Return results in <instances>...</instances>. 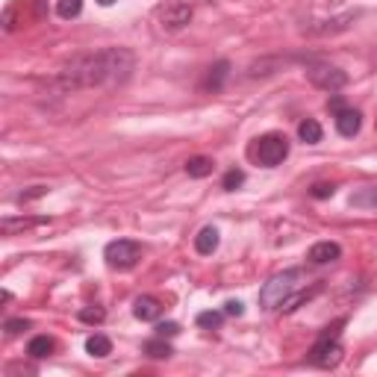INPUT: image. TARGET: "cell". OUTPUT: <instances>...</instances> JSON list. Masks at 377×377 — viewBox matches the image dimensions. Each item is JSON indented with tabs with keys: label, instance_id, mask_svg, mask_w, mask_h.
Segmentation results:
<instances>
[{
	"label": "cell",
	"instance_id": "cell-1",
	"mask_svg": "<svg viewBox=\"0 0 377 377\" xmlns=\"http://www.w3.org/2000/svg\"><path fill=\"white\" fill-rule=\"evenodd\" d=\"M136 68V57L127 48H106L97 53H83L71 59V65L62 71L59 86L65 92L77 88H95V86H121L130 80Z\"/></svg>",
	"mask_w": 377,
	"mask_h": 377
},
{
	"label": "cell",
	"instance_id": "cell-2",
	"mask_svg": "<svg viewBox=\"0 0 377 377\" xmlns=\"http://www.w3.org/2000/svg\"><path fill=\"white\" fill-rule=\"evenodd\" d=\"M298 280H301V271H298V269L274 274L271 280L260 289V304H262L265 309H277V307L286 301V298H289V295L298 289Z\"/></svg>",
	"mask_w": 377,
	"mask_h": 377
},
{
	"label": "cell",
	"instance_id": "cell-3",
	"mask_svg": "<svg viewBox=\"0 0 377 377\" xmlns=\"http://www.w3.org/2000/svg\"><path fill=\"white\" fill-rule=\"evenodd\" d=\"M339 327H342V321H336L334 327H327L325 334H321V339L313 345V351H309V362L318 365V369H334V365H339V360H342Z\"/></svg>",
	"mask_w": 377,
	"mask_h": 377
},
{
	"label": "cell",
	"instance_id": "cell-4",
	"mask_svg": "<svg viewBox=\"0 0 377 377\" xmlns=\"http://www.w3.org/2000/svg\"><path fill=\"white\" fill-rule=\"evenodd\" d=\"M286 157H289V142H286V136H277V133H269V136L257 139L251 148V160H257L265 168L280 165Z\"/></svg>",
	"mask_w": 377,
	"mask_h": 377
},
{
	"label": "cell",
	"instance_id": "cell-5",
	"mask_svg": "<svg viewBox=\"0 0 377 377\" xmlns=\"http://www.w3.org/2000/svg\"><path fill=\"white\" fill-rule=\"evenodd\" d=\"M104 260H106L109 269L127 271V269H133V265L142 260V245H139V242H130V239H115V242H109V245H106Z\"/></svg>",
	"mask_w": 377,
	"mask_h": 377
},
{
	"label": "cell",
	"instance_id": "cell-6",
	"mask_svg": "<svg viewBox=\"0 0 377 377\" xmlns=\"http://www.w3.org/2000/svg\"><path fill=\"white\" fill-rule=\"evenodd\" d=\"M307 77H309V83L318 86V88H325V92H339L342 86L348 83V74L345 71H339L336 65H327V62H309L307 65Z\"/></svg>",
	"mask_w": 377,
	"mask_h": 377
},
{
	"label": "cell",
	"instance_id": "cell-7",
	"mask_svg": "<svg viewBox=\"0 0 377 377\" xmlns=\"http://www.w3.org/2000/svg\"><path fill=\"white\" fill-rule=\"evenodd\" d=\"M192 6L188 3H183V0H171V3H165L162 9H160V24H162V30H171V32H177V30H183L188 21H192Z\"/></svg>",
	"mask_w": 377,
	"mask_h": 377
},
{
	"label": "cell",
	"instance_id": "cell-8",
	"mask_svg": "<svg viewBox=\"0 0 377 377\" xmlns=\"http://www.w3.org/2000/svg\"><path fill=\"white\" fill-rule=\"evenodd\" d=\"M342 257V248L336 245V242H316L313 248H309L307 260L313 265H327V262H336Z\"/></svg>",
	"mask_w": 377,
	"mask_h": 377
},
{
	"label": "cell",
	"instance_id": "cell-9",
	"mask_svg": "<svg viewBox=\"0 0 377 377\" xmlns=\"http://www.w3.org/2000/svg\"><path fill=\"white\" fill-rule=\"evenodd\" d=\"M336 118V130L342 133V136H357V133H360V127H362V115L357 113V109H342V113H336L334 115Z\"/></svg>",
	"mask_w": 377,
	"mask_h": 377
},
{
	"label": "cell",
	"instance_id": "cell-10",
	"mask_svg": "<svg viewBox=\"0 0 377 377\" xmlns=\"http://www.w3.org/2000/svg\"><path fill=\"white\" fill-rule=\"evenodd\" d=\"M227 77H230V62H227V59H218V62L213 65V68L206 71L204 88H209V92H218V88L227 83Z\"/></svg>",
	"mask_w": 377,
	"mask_h": 377
},
{
	"label": "cell",
	"instance_id": "cell-11",
	"mask_svg": "<svg viewBox=\"0 0 377 377\" xmlns=\"http://www.w3.org/2000/svg\"><path fill=\"white\" fill-rule=\"evenodd\" d=\"M160 313H162V307H160V301L157 298H139L136 304H133V316H136L139 321H157L160 318Z\"/></svg>",
	"mask_w": 377,
	"mask_h": 377
},
{
	"label": "cell",
	"instance_id": "cell-12",
	"mask_svg": "<svg viewBox=\"0 0 377 377\" xmlns=\"http://www.w3.org/2000/svg\"><path fill=\"white\" fill-rule=\"evenodd\" d=\"M195 251L201 253V257L215 253V251H218V230H215V227H204V230L195 236Z\"/></svg>",
	"mask_w": 377,
	"mask_h": 377
},
{
	"label": "cell",
	"instance_id": "cell-13",
	"mask_svg": "<svg viewBox=\"0 0 377 377\" xmlns=\"http://www.w3.org/2000/svg\"><path fill=\"white\" fill-rule=\"evenodd\" d=\"M39 224H44L41 218H3V221H0V233H3V236H15V233L32 230Z\"/></svg>",
	"mask_w": 377,
	"mask_h": 377
},
{
	"label": "cell",
	"instance_id": "cell-14",
	"mask_svg": "<svg viewBox=\"0 0 377 377\" xmlns=\"http://www.w3.org/2000/svg\"><path fill=\"white\" fill-rule=\"evenodd\" d=\"M321 292V283H316L313 286V289H301V292H295V295H289V298H286V301L280 304V307H277V309H280V313H295V309L298 307H301V304H307V301H313V298Z\"/></svg>",
	"mask_w": 377,
	"mask_h": 377
},
{
	"label": "cell",
	"instance_id": "cell-15",
	"mask_svg": "<svg viewBox=\"0 0 377 377\" xmlns=\"http://www.w3.org/2000/svg\"><path fill=\"white\" fill-rule=\"evenodd\" d=\"M351 206L357 209H377V186H365L351 195Z\"/></svg>",
	"mask_w": 377,
	"mask_h": 377
},
{
	"label": "cell",
	"instance_id": "cell-16",
	"mask_svg": "<svg viewBox=\"0 0 377 377\" xmlns=\"http://www.w3.org/2000/svg\"><path fill=\"white\" fill-rule=\"evenodd\" d=\"M298 136H301V142H307V145H318L321 142V124L313 118H304L301 124H298Z\"/></svg>",
	"mask_w": 377,
	"mask_h": 377
},
{
	"label": "cell",
	"instance_id": "cell-17",
	"mask_svg": "<svg viewBox=\"0 0 377 377\" xmlns=\"http://www.w3.org/2000/svg\"><path fill=\"white\" fill-rule=\"evenodd\" d=\"M86 351L92 354V357H109V354H113V342L101 334H95V336L86 339Z\"/></svg>",
	"mask_w": 377,
	"mask_h": 377
},
{
	"label": "cell",
	"instance_id": "cell-18",
	"mask_svg": "<svg viewBox=\"0 0 377 377\" xmlns=\"http://www.w3.org/2000/svg\"><path fill=\"white\" fill-rule=\"evenodd\" d=\"M27 354H30V357H36V360L50 357V354H53V339H50V336H36V339H30Z\"/></svg>",
	"mask_w": 377,
	"mask_h": 377
},
{
	"label": "cell",
	"instance_id": "cell-19",
	"mask_svg": "<svg viewBox=\"0 0 377 377\" xmlns=\"http://www.w3.org/2000/svg\"><path fill=\"white\" fill-rule=\"evenodd\" d=\"M186 174H188V177H197V180H201V177H209V174H213V160L192 157V160L186 162Z\"/></svg>",
	"mask_w": 377,
	"mask_h": 377
},
{
	"label": "cell",
	"instance_id": "cell-20",
	"mask_svg": "<svg viewBox=\"0 0 377 377\" xmlns=\"http://www.w3.org/2000/svg\"><path fill=\"white\" fill-rule=\"evenodd\" d=\"M145 354L151 360H168L171 357V345H165V339L160 336V339H151V342H145Z\"/></svg>",
	"mask_w": 377,
	"mask_h": 377
},
{
	"label": "cell",
	"instance_id": "cell-21",
	"mask_svg": "<svg viewBox=\"0 0 377 377\" xmlns=\"http://www.w3.org/2000/svg\"><path fill=\"white\" fill-rule=\"evenodd\" d=\"M83 12V0H57V15L65 18V21H71Z\"/></svg>",
	"mask_w": 377,
	"mask_h": 377
},
{
	"label": "cell",
	"instance_id": "cell-22",
	"mask_svg": "<svg viewBox=\"0 0 377 377\" xmlns=\"http://www.w3.org/2000/svg\"><path fill=\"white\" fill-rule=\"evenodd\" d=\"M197 327H221V321H224V313H215V309H206V313H197Z\"/></svg>",
	"mask_w": 377,
	"mask_h": 377
},
{
	"label": "cell",
	"instance_id": "cell-23",
	"mask_svg": "<svg viewBox=\"0 0 377 377\" xmlns=\"http://www.w3.org/2000/svg\"><path fill=\"white\" fill-rule=\"evenodd\" d=\"M242 183H245V174H242L239 168H230L224 174V180H221V188H224V192H236Z\"/></svg>",
	"mask_w": 377,
	"mask_h": 377
},
{
	"label": "cell",
	"instance_id": "cell-24",
	"mask_svg": "<svg viewBox=\"0 0 377 377\" xmlns=\"http://www.w3.org/2000/svg\"><path fill=\"white\" fill-rule=\"evenodd\" d=\"M106 318V313L101 307H86L80 309V321H86V325H101V321Z\"/></svg>",
	"mask_w": 377,
	"mask_h": 377
},
{
	"label": "cell",
	"instance_id": "cell-25",
	"mask_svg": "<svg viewBox=\"0 0 377 377\" xmlns=\"http://www.w3.org/2000/svg\"><path fill=\"white\" fill-rule=\"evenodd\" d=\"M334 192H336L334 183H316L313 186V197H318V201L321 197H334Z\"/></svg>",
	"mask_w": 377,
	"mask_h": 377
},
{
	"label": "cell",
	"instance_id": "cell-26",
	"mask_svg": "<svg viewBox=\"0 0 377 377\" xmlns=\"http://www.w3.org/2000/svg\"><path fill=\"white\" fill-rule=\"evenodd\" d=\"M180 334V325H174V321H165V325H157V336H177Z\"/></svg>",
	"mask_w": 377,
	"mask_h": 377
},
{
	"label": "cell",
	"instance_id": "cell-27",
	"mask_svg": "<svg viewBox=\"0 0 377 377\" xmlns=\"http://www.w3.org/2000/svg\"><path fill=\"white\" fill-rule=\"evenodd\" d=\"M27 327H30V321H24V318L6 321V334H9V336H15V334H21V330H27Z\"/></svg>",
	"mask_w": 377,
	"mask_h": 377
},
{
	"label": "cell",
	"instance_id": "cell-28",
	"mask_svg": "<svg viewBox=\"0 0 377 377\" xmlns=\"http://www.w3.org/2000/svg\"><path fill=\"white\" fill-rule=\"evenodd\" d=\"M242 313H245V304H242V301H227V304H224V316L239 318Z\"/></svg>",
	"mask_w": 377,
	"mask_h": 377
},
{
	"label": "cell",
	"instance_id": "cell-29",
	"mask_svg": "<svg viewBox=\"0 0 377 377\" xmlns=\"http://www.w3.org/2000/svg\"><path fill=\"white\" fill-rule=\"evenodd\" d=\"M327 109L336 115V113H342V109H345V101H342L339 95H334V97H330V104H327Z\"/></svg>",
	"mask_w": 377,
	"mask_h": 377
},
{
	"label": "cell",
	"instance_id": "cell-30",
	"mask_svg": "<svg viewBox=\"0 0 377 377\" xmlns=\"http://www.w3.org/2000/svg\"><path fill=\"white\" fill-rule=\"evenodd\" d=\"M97 3H101V6H113L115 0H97Z\"/></svg>",
	"mask_w": 377,
	"mask_h": 377
}]
</instances>
